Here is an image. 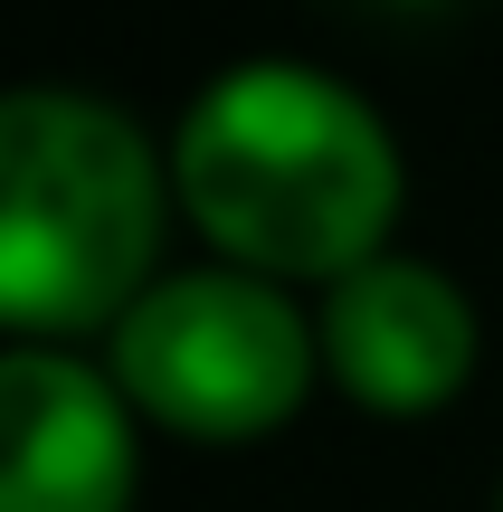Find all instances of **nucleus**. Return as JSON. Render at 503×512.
<instances>
[{
	"label": "nucleus",
	"instance_id": "obj_1",
	"mask_svg": "<svg viewBox=\"0 0 503 512\" xmlns=\"http://www.w3.org/2000/svg\"><path fill=\"white\" fill-rule=\"evenodd\" d=\"M171 209L209 266L323 294L399 247L409 152L352 76L314 57H238L181 105L162 143Z\"/></svg>",
	"mask_w": 503,
	"mask_h": 512
},
{
	"label": "nucleus",
	"instance_id": "obj_2",
	"mask_svg": "<svg viewBox=\"0 0 503 512\" xmlns=\"http://www.w3.org/2000/svg\"><path fill=\"white\" fill-rule=\"evenodd\" d=\"M171 162L114 95L0 86V342L114 332L162 275Z\"/></svg>",
	"mask_w": 503,
	"mask_h": 512
},
{
	"label": "nucleus",
	"instance_id": "obj_3",
	"mask_svg": "<svg viewBox=\"0 0 503 512\" xmlns=\"http://www.w3.org/2000/svg\"><path fill=\"white\" fill-rule=\"evenodd\" d=\"M105 370L133 418L181 446H266L323 389L314 304L238 266H162L105 332Z\"/></svg>",
	"mask_w": 503,
	"mask_h": 512
},
{
	"label": "nucleus",
	"instance_id": "obj_4",
	"mask_svg": "<svg viewBox=\"0 0 503 512\" xmlns=\"http://www.w3.org/2000/svg\"><path fill=\"white\" fill-rule=\"evenodd\" d=\"M314 351H323V389H342L361 418L418 427L475 389L485 313L437 256L390 247L314 294Z\"/></svg>",
	"mask_w": 503,
	"mask_h": 512
},
{
	"label": "nucleus",
	"instance_id": "obj_5",
	"mask_svg": "<svg viewBox=\"0 0 503 512\" xmlns=\"http://www.w3.org/2000/svg\"><path fill=\"white\" fill-rule=\"evenodd\" d=\"M143 418L105 361L0 342V512H133Z\"/></svg>",
	"mask_w": 503,
	"mask_h": 512
},
{
	"label": "nucleus",
	"instance_id": "obj_6",
	"mask_svg": "<svg viewBox=\"0 0 503 512\" xmlns=\"http://www.w3.org/2000/svg\"><path fill=\"white\" fill-rule=\"evenodd\" d=\"M494 512H503V484H494Z\"/></svg>",
	"mask_w": 503,
	"mask_h": 512
}]
</instances>
